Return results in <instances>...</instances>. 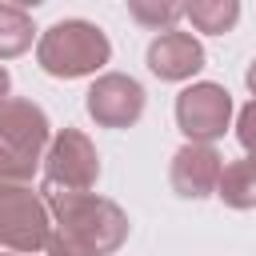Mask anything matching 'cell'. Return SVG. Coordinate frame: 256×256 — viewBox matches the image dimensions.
Instances as JSON below:
<instances>
[{"instance_id":"obj_1","label":"cell","mask_w":256,"mask_h":256,"mask_svg":"<svg viewBox=\"0 0 256 256\" xmlns=\"http://www.w3.org/2000/svg\"><path fill=\"white\" fill-rule=\"evenodd\" d=\"M52 212L48 256H112L128 240V216L116 200L96 192H44Z\"/></svg>"},{"instance_id":"obj_2","label":"cell","mask_w":256,"mask_h":256,"mask_svg":"<svg viewBox=\"0 0 256 256\" xmlns=\"http://www.w3.org/2000/svg\"><path fill=\"white\" fill-rule=\"evenodd\" d=\"M48 140L52 124L44 108L24 96H8L0 104V184H32Z\"/></svg>"},{"instance_id":"obj_3","label":"cell","mask_w":256,"mask_h":256,"mask_svg":"<svg viewBox=\"0 0 256 256\" xmlns=\"http://www.w3.org/2000/svg\"><path fill=\"white\" fill-rule=\"evenodd\" d=\"M112 60V40L92 20H56L36 40V64L56 80H80Z\"/></svg>"},{"instance_id":"obj_4","label":"cell","mask_w":256,"mask_h":256,"mask_svg":"<svg viewBox=\"0 0 256 256\" xmlns=\"http://www.w3.org/2000/svg\"><path fill=\"white\" fill-rule=\"evenodd\" d=\"M52 232V212L44 192L32 184H0V248L16 256L44 252Z\"/></svg>"},{"instance_id":"obj_5","label":"cell","mask_w":256,"mask_h":256,"mask_svg":"<svg viewBox=\"0 0 256 256\" xmlns=\"http://www.w3.org/2000/svg\"><path fill=\"white\" fill-rule=\"evenodd\" d=\"M100 180L96 144L80 128H60L44 148V192H92Z\"/></svg>"},{"instance_id":"obj_6","label":"cell","mask_w":256,"mask_h":256,"mask_svg":"<svg viewBox=\"0 0 256 256\" xmlns=\"http://www.w3.org/2000/svg\"><path fill=\"white\" fill-rule=\"evenodd\" d=\"M232 124V96L224 84L196 80L176 96V128L192 144H212Z\"/></svg>"},{"instance_id":"obj_7","label":"cell","mask_w":256,"mask_h":256,"mask_svg":"<svg viewBox=\"0 0 256 256\" xmlns=\"http://www.w3.org/2000/svg\"><path fill=\"white\" fill-rule=\"evenodd\" d=\"M84 108L100 128H132L144 116V88L124 72H104L84 92Z\"/></svg>"},{"instance_id":"obj_8","label":"cell","mask_w":256,"mask_h":256,"mask_svg":"<svg viewBox=\"0 0 256 256\" xmlns=\"http://www.w3.org/2000/svg\"><path fill=\"white\" fill-rule=\"evenodd\" d=\"M220 168H224V156H220L212 144H192V140H188L184 148H176L172 168H168L172 192L184 196V200H204V196L216 192Z\"/></svg>"},{"instance_id":"obj_9","label":"cell","mask_w":256,"mask_h":256,"mask_svg":"<svg viewBox=\"0 0 256 256\" xmlns=\"http://www.w3.org/2000/svg\"><path fill=\"white\" fill-rule=\"evenodd\" d=\"M148 72L168 80V84H180V80H192L200 68H204V44L192 36V32H160L152 44H148Z\"/></svg>"},{"instance_id":"obj_10","label":"cell","mask_w":256,"mask_h":256,"mask_svg":"<svg viewBox=\"0 0 256 256\" xmlns=\"http://www.w3.org/2000/svg\"><path fill=\"white\" fill-rule=\"evenodd\" d=\"M212 196H220V200H224L228 208H236V212L256 208V164H252V160H232V164H224Z\"/></svg>"},{"instance_id":"obj_11","label":"cell","mask_w":256,"mask_h":256,"mask_svg":"<svg viewBox=\"0 0 256 256\" xmlns=\"http://www.w3.org/2000/svg\"><path fill=\"white\" fill-rule=\"evenodd\" d=\"M184 16L204 36H224L240 24V0H184Z\"/></svg>"},{"instance_id":"obj_12","label":"cell","mask_w":256,"mask_h":256,"mask_svg":"<svg viewBox=\"0 0 256 256\" xmlns=\"http://www.w3.org/2000/svg\"><path fill=\"white\" fill-rule=\"evenodd\" d=\"M32 16L24 8H12V4H0V60H16L32 48Z\"/></svg>"},{"instance_id":"obj_13","label":"cell","mask_w":256,"mask_h":256,"mask_svg":"<svg viewBox=\"0 0 256 256\" xmlns=\"http://www.w3.org/2000/svg\"><path fill=\"white\" fill-rule=\"evenodd\" d=\"M128 16L148 32H168L184 16V0H128Z\"/></svg>"},{"instance_id":"obj_14","label":"cell","mask_w":256,"mask_h":256,"mask_svg":"<svg viewBox=\"0 0 256 256\" xmlns=\"http://www.w3.org/2000/svg\"><path fill=\"white\" fill-rule=\"evenodd\" d=\"M236 140L244 148V160L256 164V100H248L240 108V116H236Z\"/></svg>"},{"instance_id":"obj_15","label":"cell","mask_w":256,"mask_h":256,"mask_svg":"<svg viewBox=\"0 0 256 256\" xmlns=\"http://www.w3.org/2000/svg\"><path fill=\"white\" fill-rule=\"evenodd\" d=\"M8 92H12V76H8V68L0 64V104L8 100Z\"/></svg>"},{"instance_id":"obj_16","label":"cell","mask_w":256,"mask_h":256,"mask_svg":"<svg viewBox=\"0 0 256 256\" xmlns=\"http://www.w3.org/2000/svg\"><path fill=\"white\" fill-rule=\"evenodd\" d=\"M244 84H248V92H252V100H256V60L248 64V72H244Z\"/></svg>"},{"instance_id":"obj_17","label":"cell","mask_w":256,"mask_h":256,"mask_svg":"<svg viewBox=\"0 0 256 256\" xmlns=\"http://www.w3.org/2000/svg\"><path fill=\"white\" fill-rule=\"evenodd\" d=\"M12 8H36V4H44V0H8Z\"/></svg>"}]
</instances>
